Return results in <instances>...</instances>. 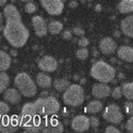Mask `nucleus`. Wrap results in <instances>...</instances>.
<instances>
[{"label":"nucleus","mask_w":133,"mask_h":133,"mask_svg":"<svg viewBox=\"0 0 133 133\" xmlns=\"http://www.w3.org/2000/svg\"><path fill=\"white\" fill-rule=\"evenodd\" d=\"M3 16L5 25L3 27V35L9 44L14 48H20L26 45L30 33L21 20V15L17 8L13 4L4 6Z\"/></svg>","instance_id":"nucleus-1"},{"label":"nucleus","mask_w":133,"mask_h":133,"mask_svg":"<svg viewBox=\"0 0 133 133\" xmlns=\"http://www.w3.org/2000/svg\"><path fill=\"white\" fill-rule=\"evenodd\" d=\"M60 110V103L57 98L52 96L41 97L34 102L26 103L21 109V114L18 117L19 127L33 117L46 118L57 114Z\"/></svg>","instance_id":"nucleus-2"},{"label":"nucleus","mask_w":133,"mask_h":133,"mask_svg":"<svg viewBox=\"0 0 133 133\" xmlns=\"http://www.w3.org/2000/svg\"><path fill=\"white\" fill-rule=\"evenodd\" d=\"M91 76L94 79L102 83L112 82L116 76L114 67L104 61H97L91 67Z\"/></svg>","instance_id":"nucleus-3"},{"label":"nucleus","mask_w":133,"mask_h":133,"mask_svg":"<svg viewBox=\"0 0 133 133\" xmlns=\"http://www.w3.org/2000/svg\"><path fill=\"white\" fill-rule=\"evenodd\" d=\"M15 86L18 92L25 97H34L37 93V86L32 78L26 72H19L14 80Z\"/></svg>","instance_id":"nucleus-4"},{"label":"nucleus","mask_w":133,"mask_h":133,"mask_svg":"<svg viewBox=\"0 0 133 133\" xmlns=\"http://www.w3.org/2000/svg\"><path fill=\"white\" fill-rule=\"evenodd\" d=\"M63 101L70 107H79L84 101V91L79 84H70L63 94Z\"/></svg>","instance_id":"nucleus-5"},{"label":"nucleus","mask_w":133,"mask_h":133,"mask_svg":"<svg viewBox=\"0 0 133 133\" xmlns=\"http://www.w3.org/2000/svg\"><path fill=\"white\" fill-rule=\"evenodd\" d=\"M102 117L104 120L109 121L111 124H114V125H119L124 119V115L121 113L120 108L115 103L109 104L104 109Z\"/></svg>","instance_id":"nucleus-6"},{"label":"nucleus","mask_w":133,"mask_h":133,"mask_svg":"<svg viewBox=\"0 0 133 133\" xmlns=\"http://www.w3.org/2000/svg\"><path fill=\"white\" fill-rule=\"evenodd\" d=\"M39 2L46 12L52 16L62 14L64 10V3L62 0H39Z\"/></svg>","instance_id":"nucleus-7"},{"label":"nucleus","mask_w":133,"mask_h":133,"mask_svg":"<svg viewBox=\"0 0 133 133\" xmlns=\"http://www.w3.org/2000/svg\"><path fill=\"white\" fill-rule=\"evenodd\" d=\"M19 127L18 117H9L3 115L0 118V132L2 133H13Z\"/></svg>","instance_id":"nucleus-8"},{"label":"nucleus","mask_w":133,"mask_h":133,"mask_svg":"<svg viewBox=\"0 0 133 133\" xmlns=\"http://www.w3.org/2000/svg\"><path fill=\"white\" fill-rule=\"evenodd\" d=\"M90 118L85 115H78L71 120V128L75 132L82 133L90 129Z\"/></svg>","instance_id":"nucleus-9"},{"label":"nucleus","mask_w":133,"mask_h":133,"mask_svg":"<svg viewBox=\"0 0 133 133\" xmlns=\"http://www.w3.org/2000/svg\"><path fill=\"white\" fill-rule=\"evenodd\" d=\"M32 26L33 29H34L35 34L39 37L46 36L48 33V25L46 23V20L44 19L42 16L37 15L32 17Z\"/></svg>","instance_id":"nucleus-10"},{"label":"nucleus","mask_w":133,"mask_h":133,"mask_svg":"<svg viewBox=\"0 0 133 133\" xmlns=\"http://www.w3.org/2000/svg\"><path fill=\"white\" fill-rule=\"evenodd\" d=\"M38 68L44 72H53L58 68V62L53 57L45 55L38 61Z\"/></svg>","instance_id":"nucleus-11"},{"label":"nucleus","mask_w":133,"mask_h":133,"mask_svg":"<svg viewBox=\"0 0 133 133\" xmlns=\"http://www.w3.org/2000/svg\"><path fill=\"white\" fill-rule=\"evenodd\" d=\"M92 95L97 99H103L111 95V87L108 85V83L99 82L93 85L92 88Z\"/></svg>","instance_id":"nucleus-12"},{"label":"nucleus","mask_w":133,"mask_h":133,"mask_svg":"<svg viewBox=\"0 0 133 133\" xmlns=\"http://www.w3.org/2000/svg\"><path fill=\"white\" fill-rule=\"evenodd\" d=\"M99 49L103 54H113L117 50V44L113 38L103 37L99 42Z\"/></svg>","instance_id":"nucleus-13"},{"label":"nucleus","mask_w":133,"mask_h":133,"mask_svg":"<svg viewBox=\"0 0 133 133\" xmlns=\"http://www.w3.org/2000/svg\"><path fill=\"white\" fill-rule=\"evenodd\" d=\"M64 131V127L60 120L57 118H48L47 125L43 129L44 133H62Z\"/></svg>","instance_id":"nucleus-14"},{"label":"nucleus","mask_w":133,"mask_h":133,"mask_svg":"<svg viewBox=\"0 0 133 133\" xmlns=\"http://www.w3.org/2000/svg\"><path fill=\"white\" fill-rule=\"evenodd\" d=\"M3 98L9 103L17 104L21 100V94L18 92V90H16V88H6L3 93Z\"/></svg>","instance_id":"nucleus-15"},{"label":"nucleus","mask_w":133,"mask_h":133,"mask_svg":"<svg viewBox=\"0 0 133 133\" xmlns=\"http://www.w3.org/2000/svg\"><path fill=\"white\" fill-rule=\"evenodd\" d=\"M117 57L126 62L132 63L133 62V47L131 46H120L117 48Z\"/></svg>","instance_id":"nucleus-16"},{"label":"nucleus","mask_w":133,"mask_h":133,"mask_svg":"<svg viewBox=\"0 0 133 133\" xmlns=\"http://www.w3.org/2000/svg\"><path fill=\"white\" fill-rule=\"evenodd\" d=\"M120 29L126 36L133 38V15L127 16L121 20Z\"/></svg>","instance_id":"nucleus-17"},{"label":"nucleus","mask_w":133,"mask_h":133,"mask_svg":"<svg viewBox=\"0 0 133 133\" xmlns=\"http://www.w3.org/2000/svg\"><path fill=\"white\" fill-rule=\"evenodd\" d=\"M36 84L42 87V88H45V90H47V88H49L52 84V81H51V78L50 76H48L47 74H45L44 71L39 72L37 76H36Z\"/></svg>","instance_id":"nucleus-18"},{"label":"nucleus","mask_w":133,"mask_h":133,"mask_svg":"<svg viewBox=\"0 0 133 133\" xmlns=\"http://www.w3.org/2000/svg\"><path fill=\"white\" fill-rule=\"evenodd\" d=\"M12 59L11 55L2 50H0V71H5L10 68Z\"/></svg>","instance_id":"nucleus-19"},{"label":"nucleus","mask_w":133,"mask_h":133,"mask_svg":"<svg viewBox=\"0 0 133 133\" xmlns=\"http://www.w3.org/2000/svg\"><path fill=\"white\" fill-rule=\"evenodd\" d=\"M117 9L120 13L128 14L133 12V0H120Z\"/></svg>","instance_id":"nucleus-20"},{"label":"nucleus","mask_w":133,"mask_h":133,"mask_svg":"<svg viewBox=\"0 0 133 133\" xmlns=\"http://www.w3.org/2000/svg\"><path fill=\"white\" fill-rule=\"evenodd\" d=\"M102 110V102L99 100H93L86 107V112L91 114H97Z\"/></svg>","instance_id":"nucleus-21"},{"label":"nucleus","mask_w":133,"mask_h":133,"mask_svg":"<svg viewBox=\"0 0 133 133\" xmlns=\"http://www.w3.org/2000/svg\"><path fill=\"white\" fill-rule=\"evenodd\" d=\"M121 92H123V96H125L128 100L133 101V81L126 82L121 85Z\"/></svg>","instance_id":"nucleus-22"},{"label":"nucleus","mask_w":133,"mask_h":133,"mask_svg":"<svg viewBox=\"0 0 133 133\" xmlns=\"http://www.w3.org/2000/svg\"><path fill=\"white\" fill-rule=\"evenodd\" d=\"M63 30V24L58 20H52L48 25V32L53 35L60 34V32Z\"/></svg>","instance_id":"nucleus-23"},{"label":"nucleus","mask_w":133,"mask_h":133,"mask_svg":"<svg viewBox=\"0 0 133 133\" xmlns=\"http://www.w3.org/2000/svg\"><path fill=\"white\" fill-rule=\"evenodd\" d=\"M69 85H70L69 81L66 80V79H57V80L53 82L54 90L58 91V92H64Z\"/></svg>","instance_id":"nucleus-24"},{"label":"nucleus","mask_w":133,"mask_h":133,"mask_svg":"<svg viewBox=\"0 0 133 133\" xmlns=\"http://www.w3.org/2000/svg\"><path fill=\"white\" fill-rule=\"evenodd\" d=\"M10 83V78L9 76L4 71H0V93L4 92Z\"/></svg>","instance_id":"nucleus-25"},{"label":"nucleus","mask_w":133,"mask_h":133,"mask_svg":"<svg viewBox=\"0 0 133 133\" xmlns=\"http://www.w3.org/2000/svg\"><path fill=\"white\" fill-rule=\"evenodd\" d=\"M88 54L90 53H88V50L86 48H81L80 47V49L77 50V52H76V57L78 58L79 60L83 61V60H86L88 58Z\"/></svg>","instance_id":"nucleus-26"},{"label":"nucleus","mask_w":133,"mask_h":133,"mask_svg":"<svg viewBox=\"0 0 133 133\" xmlns=\"http://www.w3.org/2000/svg\"><path fill=\"white\" fill-rule=\"evenodd\" d=\"M36 10H37V6H36V4L33 2V1H31V2H27V3L25 4V11H26L27 13H29V14L35 13V12H36Z\"/></svg>","instance_id":"nucleus-27"},{"label":"nucleus","mask_w":133,"mask_h":133,"mask_svg":"<svg viewBox=\"0 0 133 133\" xmlns=\"http://www.w3.org/2000/svg\"><path fill=\"white\" fill-rule=\"evenodd\" d=\"M124 109L125 112L127 113V115L132 116L133 115V101L132 100H128L124 103Z\"/></svg>","instance_id":"nucleus-28"},{"label":"nucleus","mask_w":133,"mask_h":133,"mask_svg":"<svg viewBox=\"0 0 133 133\" xmlns=\"http://www.w3.org/2000/svg\"><path fill=\"white\" fill-rule=\"evenodd\" d=\"M9 112H10V107H9V104L5 103L4 101H0V116L8 115Z\"/></svg>","instance_id":"nucleus-29"},{"label":"nucleus","mask_w":133,"mask_h":133,"mask_svg":"<svg viewBox=\"0 0 133 133\" xmlns=\"http://www.w3.org/2000/svg\"><path fill=\"white\" fill-rule=\"evenodd\" d=\"M111 94H112V97H113L114 99H120L121 97H123V92H121V87H120V86L115 87L114 90L111 92Z\"/></svg>","instance_id":"nucleus-30"},{"label":"nucleus","mask_w":133,"mask_h":133,"mask_svg":"<svg viewBox=\"0 0 133 133\" xmlns=\"http://www.w3.org/2000/svg\"><path fill=\"white\" fill-rule=\"evenodd\" d=\"M78 45L81 48H86L88 45H90V41H88L86 37H84V36H81L80 39L78 41Z\"/></svg>","instance_id":"nucleus-31"},{"label":"nucleus","mask_w":133,"mask_h":133,"mask_svg":"<svg viewBox=\"0 0 133 133\" xmlns=\"http://www.w3.org/2000/svg\"><path fill=\"white\" fill-rule=\"evenodd\" d=\"M72 33L77 36H83L85 34V31L81 28V27H75L72 29Z\"/></svg>","instance_id":"nucleus-32"},{"label":"nucleus","mask_w":133,"mask_h":133,"mask_svg":"<svg viewBox=\"0 0 133 133\" xmlns=\"http://www.w3.org/2000/svg\"><path fill=\"white\" fill-rule=\"evenodd\" d=\"M99 124H100V123H99V119L97 117H94V116L90 117V125H91V127L96 129V128L99 127Z\"/></svg>","instance_id":"nucleus-33"},{"label":"nucleus","mask_w":133,"mask_h":133,"mask_svg":"<svg viewBox=\"0 0 133 133\" xmlns=\"http://www.w3.org/2000/svg\"><path fill=\"white\" fill-rule=\"evenodd\" d=\"M126 129H127L128 132L133 133V115L128 119L127 124H126Z\"/></svg>","instance_id":"nucleus-34"},{"label":"nucleus","mask_w":133,"mask_h":133,"mask_svg":"<svg viewBox=\"0 0 133 133\" xmlns=\"http://www.w3.org/2000/svg\"><path fill=\"white\" fill-rule=\"evenodd\" d=\"M62 37L66 41H68V39H71L72 38V32L69 31V30H65L63 33H62Z\"/></svg>","instance_id":"nucleus-35"},{"label":"nucleus","mask_w":133,"mask_h":133,"mask_svg":"<svg viewBox=\"0 0 133 133\" xmlns=\"http://www.w3.org/2000/svg\"><path fill=\"white\" fill-rule=\"evenodd\" d=\"M105 132H107V133H120V130L117 129V128L114 127V126H109V127H107Z\"/></svg>","instance_id":"nucleus-36"},{"label":"nucleus","mask_w":133,"mask_h":133,"mask_svg":"<svg viewBox=\"0 0 133 133\" xmlns=\"http://www.w3.org/2000/svg\"><path fill=\"white\" fill-rule=\"evenodd\" d=\"M68 6H69L70 9H76L77 6H78V2H77L76 0H72V1H70V2L68 3Z\"/></svg>","instance_id":"nucleus-37"},{"label":"nucleus","mask_w":133,"mask_h":133,"mask_svg":"<svg viewBox=\"0 0 133 133\" xmlns=\"http://www.w3.org/2000/svg\"><path fill=\"white\" fill-rule=\"evenodd\" d=\"M101 10H102V6L100 4H96L95 5V11H96V12H100Z\"/></svg>","instance_id":"nucleus-38"},{"label":"nucleus","mask_w":133,"mask_h":133,"mask_svg":"<svg viewBox=\"0 0 133 133\" xmlns=\"http://www.w3.org/2000/svg\"><path fill=\"white\" fill-rule=\"evenodd\" d=\"M10 54H11V55H13V57H16V55H17V52H16L15 50H11V51H10Z\"/></svg>","instance_id":"nucleus-39"},{"label":"nucleus","mask_w":133,"mask_h":133,"mask_svg":"<svg viewBox=\"0 0 133 133\" xmlns=\"http://www.w3.org/2000/svg\"><path fill=\"white\" fill-rule=\"evenodd\" d=\"M93 55H94V57H98V55H99V53H98V51L96 49H93Z\"/></svg>","instance_id":"nucleus-40"},{"label":"nucleus","mask_w":133,"mask_h":133,"mask_svg":"<svg viewBox=\"0 0 133 133\" xmlns=\"http://www.w3.org/2000/svg\"><path fill=\"white\" fill-rule=\"evenodd\" d=\"M114 36H115V37H119V36H120V32H119V31H115V32H114Z\"/></svg>","instance_id":"nucleus-41"},{"label":"nucleus","mask_w":133,"mask_h":133,"mask_svg":"<svg viewBox=\"0 0 133 133\" xmlns=\"http://www.w3.org/2000/svg\"><path fill=\"white\" fill-rule=\"evenodd\" d=\"M6 1H8V0H0V6L4 5V4L6 3Z\"/></svg>","instance_id":"nucleus-42"},{"label":"nucleus","mask_w":133,"mask_h":133,"mask_svg":"<svg viewBox=\"0 0 133 133\" xmlns=\"http://www.w3.org/2000/svg\"><path fill=\"white\" fill-rule=\"evenodd\" d=\"M2 21H3V13L0 12V24H1Z\"/></svg>","instance_id":"nucleus-43"},{"label":"nucleus","mask_w":133,"mask_h":133,"mask_svg":"<svg viewBox=\"0 0 133 133\" xmlns=\"http://www.w3.org/2000/svg\"><path fill=\"white\" fill-rule=\"evenodd\" d=\"M41 95H42V97H47L48 94H47V92H44V93H42Z\"/></svg>","instance_id":"nucleus-44"},{"label":"nucleus","mask_w":133,"mask_h":133,"mask_svg":"<svg viewBox=\"0 0 133 133\" xmlns=\"http://www.w3.org/2000/svg\"><path fill=\"white\" fill-rule=\"evenodd\" d=\"M20 1H23V2L27 3V2H31V1H33V0H20Z\"/></svg>","instance_id":"nucleus-45"},{"label":"nucleus","mask_w":133,"mask_h":133,"mask_svg":"<svg viewBox=\"0 0 133 133\" xmlns=\"http://www.w3.org/2000/svg\"><path fill=\"white\" fill-rule=\"evenodd\" d=\"M118 78H119V79H124V75H123V74H119V75H118Z\"/></svg>","instance_id":"nucleus-46"},{"label":"nucleus","mask_w":133,"mask_h":133,"mask_svg":"<svg viewBox=\"0 0 133 133\" xmlns=\"http://www.w3.org/2000/svg\"><path fill=\"white\" fill-rule=\"evenodd\" d=\"M111 62H112V63H116V59H114V58H113L112 60H111Z\"/></svg>","instance_id":"nucleus-47"},{"label":"nucleus","mask_w":133,"mask_h":133,"mask_svg":"<svg viewBox=\"0 0 133 133\" xmlns=\"http://www.w3.org/2000/svg\"><path fill=\"white\" fill-rule=\"evenodd\" d=\"M87 1H93V0H87Z\"/></svg>","instance_id":"nucleus-48"}]
</instances>
